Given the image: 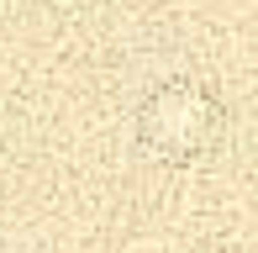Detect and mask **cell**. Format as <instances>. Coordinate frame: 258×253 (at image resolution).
<instances>
[{"label": "cell", "instance_id": "cell-1", "mask_svg": "<svg viewBox=\"0 0 258 253\" xmlns=\"http://www.w3.org/2000/svg\"><path fill=\"white\" fill-rule=\"evenodd\" d=\"M126 132L132 148L153 164H184L201 158L221 132V100L211 95L195 74L163 79V85L143 90L126 106Z\"/></svg>", "mask_w": 258, "mask_h": 253}]
</instances>
